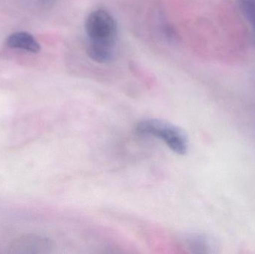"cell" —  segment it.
Masks as SVG:
<instances>
[{"instance_id":"6da1fadb","label":"cell","mask_w":255,"mask_h":254,"mask_svg":"<svg viewBox=\"0 0 255 254\" xmlns=\"http://www.w3.org/2000/svg\"><path fill=\"white\" fill-rule=\"evenodd\" d=\"M136 131L142 135L160 139L178 155H185L188 150V138L186 133L169 122L155 119H145L137 124Z\"/></svg>"},{"instance_id":"7a4b0ae2","label":"cell","mask_w":255,"mask_h":254,"mask_svg":"<svg viewBox=\"0 0 255 254\" xmlns=\"http://www.w3.org/2000/svg\"><path fill=\"white\" fill-rule=\"evenodd\" d=\"M85 31L91 43L115 47L118 27L112 14L104 9L93 10L85 20Z\"/></svg>"},{"instance_id":"3957f363","label":"cell","mask_w":255,"mask_h":254,"mask_svg":"<svg viewBox=\"0 0 255 254\" xmlns=\"http://www.w3.org/2000/svg\"><path fill=\"white\" fill-rule=\"evenodd\" d=\"M52 249V242L39 237H22L16 240L11 246L12 253H48Z\"/></svg>"},{"instance_id":"277c9868","label":"cell","mask_w":255,"mask_h":254,"mask_svg":"<svg viewBox=\"0 0 255 254\" xmlns=\"http://www.w3.org/2000/svg\"><path fill=\"white\" fill-rule=\"evenodd\" d=\"M5 45L12 49H22L31 53H37L40 50V46L37 40L31 34L25 31L12 33L6 39Z\"/></svg>"},{"instance_id":"5b68a950","label":"cell","mask_w":255,"mask_h":254,"mask_svg":"<svg viewBox=\"0 0 255 254\" xmlns=\"http://www.w3.org/2000/svg\"><path fill=\"white\" fill-rule=\"evenodd\" d=\"M87 52L88 56L96 62L106 64L113 59L115 47L88 42Z\"/></svg>"},{"instance_id":"8992f818","label":"cell","mask_w":255,"mask_h":254,"mask_svg":"<svg viewBox=\"0 0 255 254\" xmlns=\"http://www.w3.org/2000/svg\"><path fill=\"white\" fill-rule=\"evenodd\" d=\"M189 249L193 253L211 254L213 253V246L209 239L201 234H191L185 240Z\"/></svg>"},{"instance_id":"52a82bcc","label":"cell","mask_w":255,"mask_h":254,"mask_svg":"<svg viewBox=\"0 0 255 254\" xmlns=\"http://www.w3.org/2000/svg\"><path fill=\"white\" fill-rule=\"evenodd\" d=\"M238 3L243 14L253 27L255 43V0H239Z\"/></svg>"}]
</instances>
